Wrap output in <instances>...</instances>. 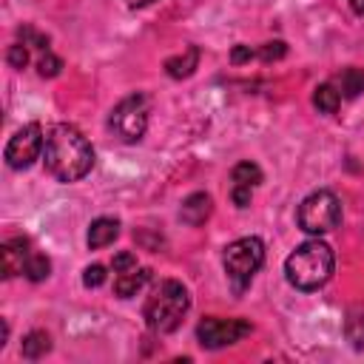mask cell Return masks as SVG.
I'll return each instance as SVG.
<instances>
[{"label": "cell", "mask_w": 364, "mask_h": 364, "mask_svg": "<svg viewBox=\"0 0 364 364\" xmlns=\"http://www.w3.org/2000/svg\"><path fill=\"white\" fill-rule=\"evenodd\" d=\"M111 267H114V273H125V270L136 267V256H134L131 250H122V253H117V256H114Z\"/></svg>", "instance_id": "obj_24"}, {"label": "cell", "mask_w": 364, "mask_h": 364, "mask_svg": "<svg viewBox=\"0 0 364 364\" xmlns=\"http://www.w3.org/2000/svg\"><path fill=\"white\" fill-rule=\"evenodd\" d=\"M250 57H256V51H253L250 46H236V48L230 51V63H236V65H239V63H247Z\"/></svg>", "instance_id": "obj_25"}, {"label": "cell", "mask_w": 364, "mask_h": 364, "mask_svg": "<svg viewBox=\"0 0 364 364\" xmlns=\"http://www.w3.org/2000/svg\"><path fill=\"white\" fill-rule=\"evenodd\" d=\"M43 148H46V136H43L40 122H26V125L17 128V131L11 134V139L6 142L3 159H6L9 168L23 171V168L34 165V159H40Z\"/></svg>", "instance_id": "obj_7"}, {"label": "cell", "mask_w": 364, "mask_h": 364, "mask_svg": "<svg viewBox=\"0 0 364 364\" xmlns=\"http://www.w3.org/2000/svg\"><path fill=\"white\" fill-rule=\"evenodd\" d=\"M48 273H51V262H48V256H43V253H31V259H28L23 276H26L28 282H43V279H48Z\"/></svg>", "instance_id": "obj_18"}, {"label": "cell", "mask_w": 364, "mask_h": 364, "mask_svg": "<svg viewBox=\"0 0 364 364\" xmlns=\"http://www.w3.org/2000/svg\"><path fill=\"white\" fill-rule=\"evenodd\" d=\"M43 162L57 182H80L94 168V148L77 125L57 122L46 134Z\"/></svg>", "instance_id": "obj_1"}, {"label": "cell", "mask_w": 364, "mask_h": 364, "mask_svg": "<svg viewBox=\"0 0 364 364\" xmlns=\"http://www.w3.org/2000/svg\"><path fill=\"white\" fill-rule=\"evenodd\" d=\"M148 97L142 91H134L128 97H122L111 114H108V128L114 131V136H119L122 142H139L145 128H148Z\"/></svg>", "instance_id": "obj_6"}, {"label": "cell", "mask_w": 364, "mask_h": 364, "mask_svg": "<svg viewBox=\"0 0 364 364\" xmlns=\"http://www.w3.org/2000/svg\"><path fill=\"white\" fill-rule=\"evenodd\" d=\"M31 253L34 250H31V242L26 236H14V239L3 242V247H0V273H3V279H11V276L23 273Z\"/></svg>", "instance_id": "obj_10"}, {"label": "cell", "mask_w": 364, "mask_h": 364, "mask_svg": "<svg viewBox=\"0 0 364 364\" xmlns=\"http://www.w3.org/2000/svg\"><path fill=\"white\" fill-rule=\"evenodd\" d=\"M350 3V9L358 14V17H364V0H347Z\"/></svg>", "instance_id": "obj_26"}, {"label": "cell", "mask_w": 364, "mask_h": 364, "mask_svg": "<svg viewBox=\"0 0 364 364\" xmlns=\"http://www.w3.org/2000/svg\"><path fill=\"white\" fill-rule=\"evenodd\" d=\"M344 333L353 341V347L361 350L364 347V313H350L347 316V324H344Z\"/></svg>", "instance_id": "obj_19"}, {"label": "cell", "mask_w": 364, "mask_h": 364, "mask_svg": "<svg viewBox=\"0 0 364 364\" xmlns=\"http://www.w3.org/2000/svg\"><path fill=\"white\" fill-rule=\"evenodd\" d=\"M102 282H105V267L102 264H88L82 270V284L85 287H100Z\"/></svg>", "instance_id": "obj_23"}, {"label": "cell", "mask_w": 364, "mask_h": 364, "mask_svg": "<svg viewBox=\"0 0 364 364\" xmlns=\"http://www.w3.org/2000/svg\"><path fill=\"white\" fill-rule=\"evenodd\" d=\"M333 267H336L333 247L321 239H307L287 256L284 276L296 290H318L321 284L330 282Z\"/></svg>", "instance_id": "obj_2"}, {"label": "cell", "mask_w": 364, "mask_h": 364, "mask_svg": "<svg viewBox=\"0 0 364 364\" xmlns=\"http://www.w3.org/2000/svg\"><path fill=\"white\" fill-rule=\"evenodd\" d=\"M262 264H264V242L259 236H242L230 242L222 253V267L233 293H242L253 282Z\"/></svg>", "instance_id": "obj_4"}, {"label": "cell", "mask_w": 364, "mask_h": 364, "mask_svg": "<svg viewBox=\"0 0 364 364\" xmlns=\"http://www.w3.org/2000/svg\"><path fill=\"white\" fill-rule=\"evenodd\" d=\"M230 199L236 208H247L250 205V196H253V188L262 182V168L256 162H239L233 165L230 171Z\"/></svg>", "instance_id": "obj_9"}, {"label": "cell", "mask_w": 364, "mask_h": 364, "mask_svg": "<svg viewBox=\"0 0 364 364\" xmlns=\"http://www.w3.org/2000/svg\"><path fill=\"white\" fill-rule=\"evenodd\" d=\"M313 105H316L321 114H336L338 105H341V94H338V88H336L333 82H321V85H316V91H313Z\"/></svg>", "instance_id": "obj_16"}, {"label": "cell", "mask_w": 364, "mask_h": 364, "mask_svg": "<svg viewBox=\"0 0 364 364\" xmlns=\"http://www.w3.org/2000/svg\"><path fill=\"white\" fill-rule=\"evenodd\" d=\"M6 60H9V65H11V68L23 71V68L28 65V46H26V43H14V46H9Z\"/></svg>", "instance_id": "obj_20"}, {"label": "cell", "mask_w": 364, "mask_h": 364, "mask_svg": "<svg viewBox=\"0 0 364 364\" xmlns=\"http://www.w3.org/2000/svg\"><path fill=\"white\" fill-rule=\"evenodd\" d=\"M188 307H191L188 287L176 279H162L145 301V321L154 333H173L182 324Z\"/></svg>", "instance_id": "obj_3"}, {"label": "cell", "mask_w": 364, "mask_h": 364, "mask_svg": "<svg viewBox=\"0 0 364 364\" xmlns=\"http://www.w3.org/2000/svg\"><path fill=\"white\" fill-rule=\"evenodd\" d=\"M148 3H154V0H125V6H131V9H142Z\"/></svg>", "instance_id": "obj_27"}, {"label": "cell", "mask_w": 364, "mask_h": 364, "mask_svg": "<svg viewBox=\"0 0 364 364\" xmlns=\"http://www.w3.org/2000/svg\"><path fill=\"white\" fill-rule=\"evenodd\" d=\"M210 210H213V199H210V193L196 191V193H191V196H185V199H182L179 219H182L185 225L199 228V225H205V222H208Z\"/></svg>", "instance_id": "obj_11"}, {"label": "cell", "mask_w": 364, "mask_h": 364, "mask_svg": "<svg viewBox=\"0 0 364 364\" xmlns=\"http://www.w3.org/2000/svg\"><path fill=\"white\" fill-rule=\"evenodd\" d=\"M296 222L304 233L321 236L341 225V202L333 191H313L301 199L296 210Z\"/></svg>", "instance_id": "obj_5"}, {"label": "cell", "mask_w": 364, "mask_h": 364, "mask_svg": "<svg viewBox=\"0 0 364 364\" xmlns=\"http://www.w3.org/2000/svg\"><path fill=\"white\" fill-rule=\"evenodd\" d=\"M250 321L247 318H216V316H205L196 324V338L205 350H222L230 347L236 341H242L245 336H250Z\"/></svg>", "instance_id": "obj_8"}, {"label": "cell", "mask_w": 364, "mask_h": 364, "mask_svg": "<svg viewBox=\"0 0 364 364\" xmlns=\"http://www.w3.org/2000/svg\"><path fill=\"white\" fill-rule=\"evenodd\" d=\"M117 236H119V222L111 219V216H100V219H94V222L88 225V236H85V242H88L91 250H100V247L111 245Z\"/></svg>", "instance_id": "obj_13"}, {"label": "cell", "mask_w": 364, "mask_h": 364, "mask_svg": "<svg viewBox=\"0 0 364 364\" xmlns=\"http://www.w3.org/2000/svg\"><path fill=\"white\" fill-rule=\"evenodd\" d=\"M51 350V338H48V333L46 330H31V333H26V338H23V358H43L46 353Z\"/></svg>", "instance_id": "obj_17"}, {"label": "cell", "mask_w": 364, "mask_h": 364, "mask_svg": "<svg viewBox=\"0 0 364 364\" xmlns=\"http://www.w3.org/2000/svg\"><path fill=\"white\" fill-rule=\"evenodd\" d=\"M333 85L338 88L341 97L353 100V97H358V94L364 91V71H361V68H344V71L336 74Z\"/></svg>", "instance_id": "obj_15"}, {"label": "cell", "mask_w": 364, "mask_h": 364, "mask_svg": "<svg viewBox=\"0 0 364 364\" xmlns=\"http://www.w3.org/2000/svg\"><path fill=\"white\" fill-rule=\"evenodd\" d=\"M148 282H151V270H148V267H131V270H125V273H117V279H114V293H117L119 299H131V296H136Z\"/></svg>", "instance_id": "obj_12"}, {"label": "cell", "mask_w": 364, "mask_h": 364, "mask_svg": "<svg viewBox=\"0 0 364 364\" xmlns=\"http://www.w3.org/2000/svg\"><path fill=\"white\" fill-rule=\"evenodd\" d=\"M196 65H199V48H196V46H188L185 54H176V57H168V60H165V71H168V77H173V80L191 77Z\"/></svg>", "instance_id": "obj_14"}, {"label": "cell", "mask_w": 364, "mask_h": 364, "mask_svg": "<svg viewBox=\"0 0 364 364\" xmlns=\"http://www.w3.org/2000/svg\"><path fill=\"white\" fill-rule=\"evenodd\" d=\"M37 68H40V77H57L60 68H63V60L51 51H43L40 60H37Z\"/></svg>", "instance_id": "obj_21"}, {"label": "cell", "mask_w": 364, "mask_h": 364, "mask_svg": "<svg viewBox=\"0 0 364 364\" xmlns=\"http://www.w3.org/2000/svg\"><path fill=\"white\" fill-rule=\"evenodd\" d=\"M287 54V46L282 43V40H273V43H264L259 51H256V57H262L264 63H270V60H282Z\"/></svg>", "instance_id": "obj_22"}]
</instances>
